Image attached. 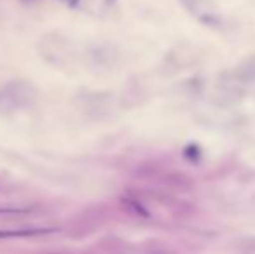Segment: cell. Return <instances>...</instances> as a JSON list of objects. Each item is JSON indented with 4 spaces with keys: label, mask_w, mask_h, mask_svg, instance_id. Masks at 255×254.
Listing matches in <instances>:
<instances>
[{
    "label": "cell",
    "mask_w": 255,
    "mask_h": 254,
    "mask_svg": "<svg viewBox=\"0 0 255 254\" xmlns=\"http://www.w3.org/2000/svg\"><path fill=\"white\" fill-rule=\"evenodd\" d=\"M57 228H17V230H0V239H26L38 235L56 234Z\"/></svg>",
    "instance_id": "obj_1"
},
{
    "label": "cell",
    "mask_w": 255,
    "mask_h": 254,
    "mask_svg": "<svg viewBox=\"0 0 255 254\" xmlns=\"http://www.w3.org/2000/svg\"><path fill=\"white\" fill-rule=\"evenodd\" d=\"M3 213H17V211L16 209H9V211H7V209H0V214H3Z\"/></svg>",
    "instance_id": "obj_3"
},
{
    "label": "cell",
    "mask_w": 255,
    "mask_h": 254,
    "mask_svg": "<svg viewBox=\"0 0 255 254\" xmlns=\"http://www.w3.org/2000/svg\"><path fill=\"white\" fill-rule=\"evenodd\" d=\"M184 157H186V160H189V162L198 164L200 159H202V150H200L198 145L191 143V145H188L184 148Z\"/></svg>",
    "instance_id": "obj_2"
}]
</instances>
